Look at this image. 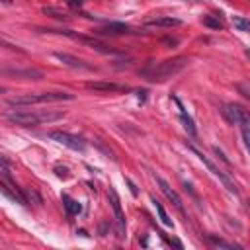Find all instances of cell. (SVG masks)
Listing matches in <instances>:
<instances>
[{
  "instance_id": "obj_22",
  "label": "cell",
  "mask_w": 250,
  "mask_h": 250,
  "mask_svg": "<svg viewBox=\"0 0 250 250\" xmlns=\"http://www.w3.org/2000/svg\"><path fill=\"white\" fill-rule=\"evenodd\" d=\"M0 47H6V49H12V51H20V53H21V49H20L18 45H14V43H10V41H6V39H0Z\"/></svg>"
},
{
  "instance_id": "obj_10",
  "label": "cell",
  "mask_w": 250,
  "mask_h": 250,
  "mask_svg": "<svg viewBox=\"0 0 250 250\" xmlns=\"http://www.w3.org/2000/svg\"><path fill=\"white\" fill-rule=\"evenodd\" d=\"M156 184L160 186V191H162V193H164V195L168 197V201H170V203H172V205H174V207H176L178 211H182V213H184L182 197L178 195V191H176V189H172V188H170V184H168L166 180H162L160 176H156Z\"/></svg>"
},
{
  "instance_id": "obj_16",
  "label": "cell",
  "mask_w": 250,
  "mask_h": 250,
  "mask_svg": "<svg viewBox=\"0 0 250 250\" xmlns=\"http://www.w3.org/2000/svg\"><path fill=\"white\" fill-rule=\"evenodd\" d=\"M176 104L180 105V119H182V123H184V127H186V131L189 133V135H195V125H193V121H191V117L189 115H186V111H184V107H182V104L176 100Z\"/></svg>"
},
{
  "instance_id": "obj_3",
  "label": "cell",
  "mask_w": 250,
  "mask_h": 250,
  "mask_svg": "<svg viewBox=\"0 0 250 250\" xmlns=\"http://www.w3.org/2000/svg\"><path fill=\"white\" fill-rule=\"evenodd\" d=\"M74 96L68 92H33V94H23V96H14L8 98V105H31V104H49V102H62V100H72Z\"/></svg>"
},
{
  "instance_id": "obj_18",
  "label": "cell",
  "mask_w": 250,
  "mask_h": 250,
  "mask_svg": "<svg viewBox=\"0 0 250 250\" xmlns=\"http://www.w3.org/2000/svg\"><path fill=\"white\" fill-rule=\"evenodd\" d=\"M201 23L207 25V27H211V29H221V27H223V21L219 20V16H211V14L203 16V18H201Z\"/></svg>"
},
{
  "instance_id": "obj_7",
  "label": "cell",
  "mask_w": 250,
  "mask_h": 250,
  "mask_svg": "<svg viewBox=\"0 0 250 250\" xmlns=\"http://www.w3.org/2000/svg\"><path fill=\"white\" fill-rule=\"evenodd\" d=\"M49 139H53V141H57V143H61V145L72 148V150H80V152H82V150L86 148L84 139H80V137H76V135H70V133H66V131H51V133H49Z\"/></svg>"
},
{
  "instance_id": "obj_1",
  "label": "cell",
  "mask_w": 250,
  "mask_h": 250,
  "mask_svg": "<svg viewBox=\"0 0 250 250\" xmlns=\"http://www.w3.org/2000/svg\"><path fill=\"white\" fill-rule=\"evenodd\" d=\"M189 59L188 57H176V59H166L160 62H150L145 68L139 70V74L143 78H146L148 82H164L172 76H176L180 70H184L188 66Z\"/></svg>"
},
{
  "instance_id": "obj_23",
  "label": "cell",
  "mask_w": 250,
  "mask_h": 250,
  "mask_svg": "<svg viewBox=\"0 0 250 250\" xmlns=\"http://www.w3.org/2000/svg\"><path fill=\"white\" fill-rule=\"evenodd\" d=\"M55 172H57L59 178H68V170L62 168V166H55Z\"/></svg>"
},
{
  "instance_id": "obj_14",
  "label": "cell",
  "mask_w": 250,
  "mask_h": 250,
  "mask_svg": "<svg viewBox=\"0 0 250 250\" xmlns=\"http://www.w3.org/2000/svg\"><path fill=\"white\" fill-rule=\"evenodd\" d=\"M86 88L94 90V92H119V90H125L123 86H119L115 82H86Z\"/></svg>"
},
{
  "instance_id": "obj_27",
  "label": "cell",
  "mask_w": 250,
  "mask_h": 250,
  "mask_svg": "<svg viewBox=\"0 0 250 250\" xmlns=\"http://www.w3.org/2000/svg\"><path fill=\"white\" fill-rule=\"evenodd\" d=\"M2 92H4V88H0V94H2Z\"/></svg>"
},
{
  "instance_id": "obj_17",
  "label": "cell",
  "mask_w": 250,
  "mask_h": 250,
  "mask_svg": "<svg viewBox=\"0 0 250 250\" xmlns=\"http://www.w3.org/2000/svg\"><path fill=\"white\" fill-rule=\"evenodd\" d=\"M152 199V203H154V207H156V213H158V217H160V221L166 225V227H172V219L168 217V213H166V209L162 207V203L156 199V197H150Z\"/></svg>"
},
{
  "instance_id": "obj_8",
  "label": "cell",
  "mask_w": 250,
  "mask_h": 250,
  "mask_svg": "<svg viewBox=\"0 0 250 250\" xmlns=\"http://www.w3.org/2000/svg\"><path fill=\"white\" fill-rule=\"evenodd\" d=\"M107 197H109V203H111V209H113V215H115V227H117V236L123 238L125 236V215H123V209H121V201H119V195L113 188H109L107 191Z\"/></svg>"
},
{
  "instance_id": "obj_15",
  "label": "cell",
  "mask_w": 250,
  "mask_h": 250,
  "mask_svg": "<svg viewBox=\"0 0 250 250\" xmlns=\"http://www.w3.org/2000/svg\"><path fill=\"white\" fill-rule=\"evenodd\" d=\"M62 203H64V209L68 211V215H78L82 211L80 203L76 199H72L70 195H66V193H62Z\"/></svg>"
},
{
  "instance_id": "obj_25",
  "label": "cell",
  "mask_w": 250,
  "mask_h": 250,
  "mask_svg": "<svg viewBox=\"0 0 250 250\" xmlns=\"http://www.w3.org/2000/svg\"><path fill=\"white\" fill-rule=\"evenodd\" d=\"M0 164H2V166H8V164H10V160H8V158H4V156L0 154Z\"/></svg>"
},
{
  "instance_id": "obj_2",
  "label": "cell",
  "mask_w": 250,
  "mask_h": 250,
  "mask_svg": "<svg viewBox=\"0 0 250 250\" xmlns=\"http://www.w3.org/2000/svg\"><path fill=\"white\" fill-rule=\"evenodd\" d=\"M4 117L20 127H35V125H41V123H51V121H57L62 117L61 111H49V109H43V111H37V109H14V111H6Z\"/></svg>"
},
{
  "instance_id": "obj_19",
  "label": "cell",
  "mask_w": 250,
  "mask_h": 250,
  "mask_svg": "<svg viewBox=\"0 0 250 250\" xmlns=\"http://www.w3.org/2000/svg\"><path fill=\"white\" fill-rule=\"evenodd\" d=\"M207 240H209L213 246H217V248H225V250H238V246H234V244H230V242H225L223 238H217V236H213V234H209V236H207Z\"/></svg>"
},
{
  "instance_id": "obj_6",
  "label": "cell",
  "mask_w": 250,
  "mask_h": 250,
  "mask_svg": "<svg viewBox=\"0 0 250 250\" xmlns=\"http://www.w3.org/2000/svg\"><path fill=\"white\" fill-rule=\"evenodd\" d=\"M221 113H223V117L230 125H244V123H248V111L240 104H225Z\"/></svg>"
},
{
  "instance_id": "obj_13",
  "label": "cell",
  "mask_w": 250,
  "mask_h": 250,
  "mask_svg": "<svg viewBox=\"0 0 250 250\" xmlns=\"http://www.w3.org/2000/svg\"><path fill=\"white\" fill-rule=\"evenodd\" d=\"M182 21L178 18H172V16H156V18H150L145 21L146 27H176Z\"/></svg>"
},
{
  "instance_id": "obj_20",
  "label": "cell",
  "mask_w": 250,
  "mask_h": 250,
  "mask_svg": "<svg viewBox=\"0 0 250 250\" xmlns=\"http://www.w3.org/2000/svg\"><path fill=\"white\" fill-rule=\"evenodd\" d=\"M232 23H234V27L238 31H248L250 29V21L246 18H242V16H232Z\"/></svg>"
},
{
  "instance_id": "obj_5",
  "label": "cell",
  "mask_w": 250,
  "mask_h": 250,
  "mask_svg": "<svg viewBox=\"0 0 250 250\" xmlns=\"http://www.w3.org/2000/svg\"><path fill=\"white\" fill-rule=\"evenodd\" d=\"M189 148H191V150L195 152V156H197V158H199V160H201V162H203V164L209 168V172H211L215 178H219V180L225 184V188H227L230 193H234V195L238 193V188H236V184H234V182H232V180H230V178H229L225 172H221V170H219V168H217V166H215V164H213V162H211V160H209V158H207V156H205V154H203V152H201L197 146L189 145Z\"/></svg>"
},
{
  "instance_id": "obj_4",
  "label": "cell",
  "mask_w": 250,
  "mask_h": 250,
  "mask_svg": "<svg viewBox=\"0 0 250 250\" xmlns=\"http://www.w3.org/2000/svg\"><path fill=\"white\" fill-rule=\"evenodd\" d=\"M43 31H51V33L66 35V37H70V39H74V41H78V43H82V45H86V47H90V49H94V51H98V53H104V55H115V53H117L115 49H111L109 45L98 41L96 37H86V35L74 33L72 29H43Z\"/></svg>"
},
{
  "instance_id": "obj_24",
  "label": "cell",
  "mask_w": 250,
  "mask_h": 250,
  "mask_svg": "<svg viewBox=\"0 0 250 250\" xmlns=\"http://www.w3.org/2000/svg\"><path fill=\"white\" fill-rule=\"evenodd\" d=\"M127 184H129V188H131V193H133V195H137V188H135V184H133L131 180H127Z\"/></svg>"
},
{
  "instance_id": "obj_21",
  "label": "cell",
  "mask_w": 250,
  "mask_h": 250,
  "mask_svg": "<svg viewBox=\"0 0 250 250\" xmlns=\"http://www.w3.org/2000/svg\"><path fill=\"white\" fill-rule=\"evenodd\" d=\"M43 14H47V16H53V18H59V20H68L70 16L66 14V12H62V10H59V8H43Z\"/></svg>"
},
{
  "instance_id": "obj_9",
  "label": "cell",
  "mask_w": 250,
  "mask_h": 250,
  "mask_svg": "<svg viewBox=\"0 0 250 250\" xmlns=\"http://www.w3.org/2000/svg\"><path fill=\"white\" fill-rule=\"evenodd\" d=\"M53 57L57 59V61H61L62 64H66V66H70V68H76V70H94V66L92 64H88L86 61H82V59H76V57H72V55H68V53H53Z\"/></svg>"
},
{
  "instance_id": "obj_12",
  "label": "cell",
  "mask_w": 250,
  "mask_h": 250,
  "mask_svg": "<svg viewBox=\"0 0 250 250\" xmlns=\"http://www.w3.org/2000/svg\"><path fill=\"white\" fill-rule=\"evenodd\" d=\"M96 33H102V35H125V33H135L127 23H121V21H111L100 29H96Z\"/></svg>"
},
{
  "instance_id": "obj_26",
  "label": "cell",
  "mask_w": 250,
  "mask_h": 250,
  "mask_svg": "<svg viewBox=\"0 0 250 250\" xmlns=\"http://www.w3.org/2000/svg\"><path fill=\"white\" fill-rule=\"evenodd\" d=\"M0 4H6V6H10V4H12V0H0Z\"/></svg>"
},
{
  "instance_id": "obj_11",
  "label": "cell",
  "mask_w": 250,
  "mask_h": 250,
  "mask_svg": "<svg viewBox=\"0 0 250 250\" xmlns=\"http://www.w3.org/2000/svg\"><path fill=\"white\" fill-rule=\"evenodd\" d=\"M0 74H10V76H18V78H33V80H39L43 76V72L37 68H18V66L0 68Z\"/></svg>"
}]
</instances>
